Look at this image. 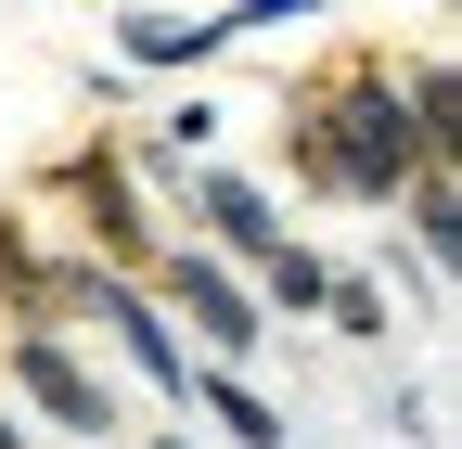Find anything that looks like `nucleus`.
Instances as JSON below:
<instances>
[{"label":"nucleus","mask_w":462,"mask_h":449,"mask_svg":"<svg viewBox=\"0 0 462 449\" xmlns=\"http://www.w3.org/2000/svg\"><path fill=\"white\" fill-rule=\"evenodd\" d=\"M78 193H90V232H103L116 257H142V244H154V218H142V193H129V167H116V154L78 167Z\"/></svg>","instance_id":"39448f33"},{"label":"nucleus","mask_w":462,"mask_h":449,"mask_svg":"<svg viewBox=\"0 0 462 449\" xmlns=\"http://www.w3.org/2000/svg\"><path fill=\"white\" fill-rule=\"evenodd\" d=\"M321 283H334V270H321L309 244H270V296H282V308H321Z\"/></svg>","instance_id":"1a4fd4ad"},{"label":"nucleus","mask_w":462,"mask_h":449,"mask_svg":"<svg viewBox=\"0 0 462 449\" xmlns=\"http://www.w3.org/2000/svg\"><path fill=\"white\" fill-rule=\"evenodd\" d=\"M78 296H90V321H116V334H129V360L167 385V399H193V347L167 334V308H142L129 283H103V270H78Z\"/></svg>","instance_id":"7ed1b4c3"},{"label":"nucleus","mask_w":462,"mask_h":449,"mask_svg":"<svg viewBox=\"0 0 462 449\" xmlns=\"http://www.w3.org/2000/svg\"><path fill=\"white\" fill-rule=\"evenodd\" d=\"M321 308H334L346 334H385V296H373V283H321Z\"/></svg>","instance_id":"9d476101"},{"label":"nucleus","mask_w":462,"mask_h":449,"mask_svg":"<svg viewBox=\"0 0 462 449\" xmlns=\"http://www.w3.org/2000/svg\"><path fill=\"white\" fill-rule=\"evenodd\" d=\"M296 14H321V0H245V26H296Z\"/></svg>","instance_id":"9b49d317"},{"label":"nucleus","mask_w":462,"mask_h":449,"mask_svg":"<svg viewBox=\"0 0 462 449\" xmlns=\"http://www.w3.org/2000/svg\"><path fill=\"white\" fill-rule=\"evenodd\" d=\"M167 449H193V436H167Z\"/></svg>","instance_id":"ddd939ff"},{"label":"nucleus","mask_w":462,"mask_h":449,"mask_svg":"<svg viewBox=\"0 0 462 449\" xmlns=\"http://www.w3.org/2000/svg\"><path fill=\"white\" fill-rule=\"evenodd\" d=\"M296 154L321 167L334 193H398V180H424V116L398 103V78H334L321 90V116H296Z\"/></svg>","instance_id":"f257e3e1"},{"label":"nucleus","mask_w":462,"mask_h":449,"mask_svg":"<svg viewBox=\"0 0 462 449\" xmlns=\"http://www.w3.org/2000/svg\"><path fill=\"white\" fill-rule=\"evenodd\" d=\"M167 296H180V308H193V334H206V347H218V360H245V347H257V334H270V321L245 308V283H231V270H218V257H167Z\"/></svg>","instance_id":"20e7f679"},{"label":"nucleus","mask_w":462,"mask_h":449,"mask_svg":"<svg viewBox=\"0 0 462 449\" xmlns=\"http://www.w3.org/2000/svg\"><path fill=\"white\" fill-rule=\"evenodd\" d=\"M14 372H26V399H39L51 424H78V436H103V424H116V399H103V372H90L78 347H51L39 321L14 334Z\"/></svg>","instance_id":"f03ea898"},{"label":"nucleus","mask_w":462,"mask_h":449,"mask_svg":"<svg viewBox=\"0 0 462 449\" xmlns=\"http://www.w3.org/2000/svg\"><path fill=\"white\" fill-rule=\"evenodd\" d=\"M0 449H26V424H14V411H0Z\"/></svg>","instance_id":"f8f14e48"},{"label":"nucleus","mask_w":462,"mask_h":449,"mask_svg":"<svg viewBox=\"0 0 462 449\" xmlns=\"http://www.w3.org/2000/svg\"><path fill=\"white\" fill-rule=\"evenodd\" d=\"M206 39H218V14H193V26L180 14H129V51H142V65H193Z\"/></svg>","instance_id":"6e6552de"},{"label":"nucleus","mask_w":462,"mask_h":449,"mask_svg":"<svg viewBox=\"0 0 462 449\" xmlns=\"http://www.w3.org/2000/svg\"><path fill=\"white\" fill-rule=\"evenodd\" d=\"M193 385H206V424H218L231 449H282V411L257 399V385H231V372H193Z\"/></svg>","instance_id":"0eeeda50"},{"label":"nucleus","mask_w":462,"mask_h":449,"mask_svg":"<svg viewBox=\"0 0 462 449\" xmlns=\"http://www.w3.org/2000/svg\"><path fill=\"white\" fill-rule=\"evenodd\" d=\"M193 206L218 218V244H245V257H270V244H282V218H270V193H257V180H218V167H206Z\"/></svg>","instance_id":"423d86ee"}]
</instances>
